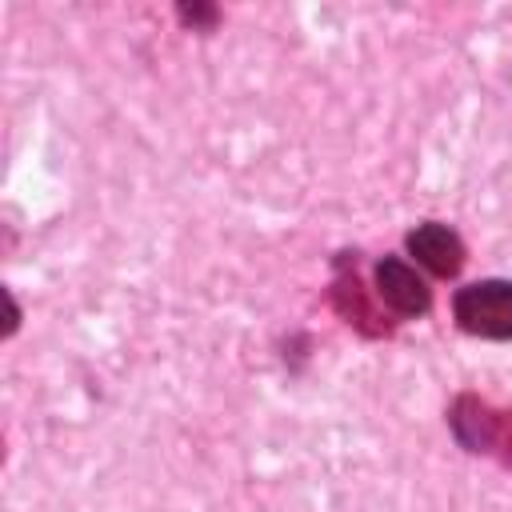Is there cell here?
Returning a JSON list of instances; mask_svg holds the SVG:
<instances>
[{"label":"cell","instance_id":"6da1fadb","mask_svg":"<svg viewBox=\"0 0 512 512\" xmlns=\"http://www.w3.org/2000/svg\"><path fill=\"white\" fill-rule=\"evenodd\" d=\"M452 312L464 332L484 340H512V284L508 280H476L456 292Z\"/></svg>","mask_w":512,"mask_h":512},{"label":"cell","instance_id":"3957f363","mask_svg":"<svg viewBox=\"0 0 512 512\" xmlns=\"http://www.w3.org/2000/svg\"><path fill=\"white\" fill-rule=\"evenodd\" d=\"M408 252L416 256V264H424L432 276H456L464 264V244L448 224H416L408 232Z\"/></svg>","mask_w":512,"mask_h":512},{"label":"cell","instance_id":"7a4b0ae2","mask_svg":"<svg viewBox=\"0 0 512 512\" xmlns=\"http://www.w3.org/2000/svg\"><path fill=\"white\" fill-rule=\"evenodd\" d=\"M376 292L380 300L400 312V316H424L432 296H428V284L416 276V268H408L400 256H384L376 264Z\"/></svg>","mask_w":512,"mask_h":512}]
</instances>
